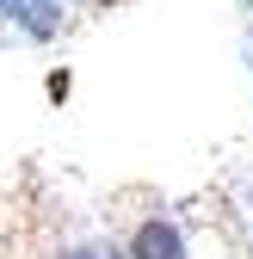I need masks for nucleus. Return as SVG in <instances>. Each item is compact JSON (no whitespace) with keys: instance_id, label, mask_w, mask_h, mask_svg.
<instances>
[{"instance_id":"1","label":"nucleus","mask_w":253,"mask_h":259,"mask_svg":"<svg viewBox=\"0 0 253 259\" xmlns=\"http://www.w3.org/2000/svg\"><path fill=\"white\" fill-rule=\"evenodd\" d=\"M130 259H185V235L173 229L167 216H148V222H136V235H130Z\"/></svg>"},{"instance_id":"2","label":"nucleus","mask_w":253,"mask_h":259,"mask_svg":"<svg viewBox=\"0 0 253 259\" xmlns=\"http://www.w3.org/2000/svg\"><path fill=\"white\" fill-rule=\"evenodd\" d=\"M0 13H7L25 37H37V44H50L62 31V0H0Z\"/></svg>"},{"instance_id":"3","label":"nucleus","mask_w":253,"mask_h":259,"mask_svg":"<svg viewBox=\"0 0 253 259\" xmlns=\"http://www.w3.org/2000/svg\"><path fill=\"white\" fill-rule=\"evenodd\" d=\"M44 87H50V99H68V93H74V80H68V68H56V74H50Z\"/></svg>"},{"instance_id":"4","label":"nucleus","mask_w":253,"mask_h":259,"mask_svg":"<svg viewBox=\"0 0 253 259\" xmlns=\"http://www.w3.org/2000/svg\"><path fill=\"white\" fill-rule=\"evenodd\" d=\"M247 210H253V191H247Z\"/></svg>"},{"instance_id":"5","label":"nucleus","mask_w":253,"mask_h":259,"mask_svg":"<svg viewBox=\"0 0 253 259\" xmlns=\"http://www.w3.org/2000/svg\"><path fill=\"white\" fill-rule=\"evenodd\" d=\"M247 7H253V0H247Z\"/></svg>"}]
</instances>
